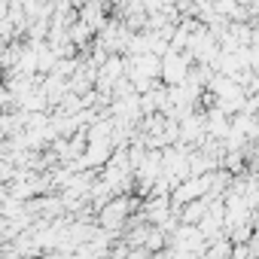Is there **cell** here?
I'll use <instances>...</instances> for the list:
<instances>
[{"mask_svg": "<svg viewBox=\"0 0 259 259\" xmlns=\"http://www.w3.org/2000/svg\"><path fill=\"white\" fill-rule=\"evenodd\" d=\"M132 210H138V201L132 198V195H119V198H110L98 213H95V220H98V229L101 232H107V235H122V226L128 223V217H132Z\"/></svg>", "mask_w": 259, "mask_h": 259, "instance_id": "6da1fadb", "label": "cell"}, {"mask_svg": "<svg viewBox=\"0 0 259 259\" xmlns=\"http://www.w3.org/2000/svg\"><path fill=\"white\" fill-rule=\"evenodd\" d=\"M162 70H159V76H162V82L171 89V85H180L183 79H186V73H189V67H192V58L186 55V52H165L162 55Z\"/></svg>", "mask_w": 259, "mask_h": 259, "instance_id": "7a4b0ae2", "label": "cell"}]
</instances>
